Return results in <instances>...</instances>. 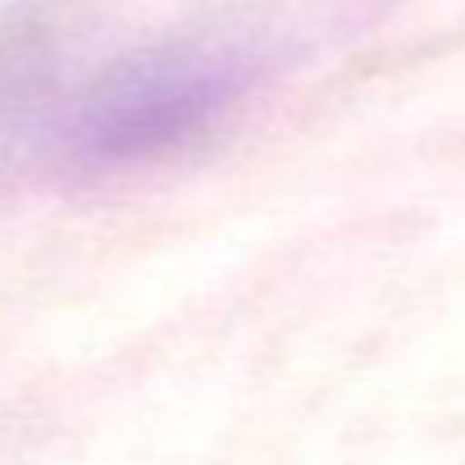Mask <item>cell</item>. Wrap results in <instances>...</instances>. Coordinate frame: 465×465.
I'll use <instances>...</instances> for the list:
<instances>
[{
	"instance_id": "1",
	"label": "cell",
	"mask_w": 465,
	"mask_h": 465,
	"mask_svg": "<svg viewBox=\"0 0 465 465\" xmlns=\"http://www.w3.org/2000/svg\"><path fill=\"white\" fill-rule=\"evenodd\" d=\"M256 55L232 42L146 46L101 69L60 114L51 142L78 169H128L219 128L256 83Z\"/></svg>"
}]
</instances>
